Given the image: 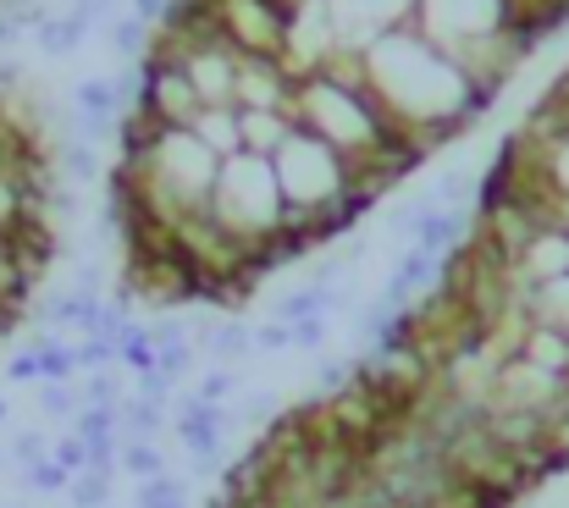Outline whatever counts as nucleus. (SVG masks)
Here are the masks:
<instances>
[{
    "label": "nucleus",
    "instance_id": "obj_27",
    "mask_svg": "<svg viewBox=\"0 0 569 508\" xmlns=\"http://www.w3.org/2000/svg\"><path fill=\"white\" fill-rule=\"evenodd\" d=\"M7 376L23 381V387H29V381H45V370H40V348H23V354L7 365Z\"/></svg>",
    "mask_w": 569,
    "mask_h": 508
},
{
    "label": "nucleus",
    "instance_id": "obj_10",
    "mask_svg": "<svg viewBox=\"0 0 569 508\" xmlns=\"http://www.w3.org/2000/svg\"><path fill=\"white\" fill-rule=\"evenodd\" d=\"M194 133L227 161V155H244V133H238V106H205Z\"/></svg>",
    "mask_w": 569,
    "mask_h": 508
},
{
    "label": "nucleus",
    "instance_id": "obj_3",
    "mask_svg": "<svg viewBox=\"0 0 569 508\" xmlns=\"http://www.w3.org/2000/svg\"><path fill=\"white\" fill-rule=\"evenodd\" d=\"M139 67H144L139 106H144V111H155V117H161V122H172V128H194V122H200V111H205V100H200V89L189 84V73H183L178 62H155V56H144Z\"/></svg>",
    "mask_w": 569,
    "mask_h": 508
},
{
    "label": "nucleus",
    "instance_id": "obj_33",
    "mask_svg": "<svg viewBox=\"0 0 569 508\" xmlns=\"http://www.w3.org/2000/svg\"><path fill=\"white\" fill-rule=\"evenodd\" d=\"M12 84H18V67H12V62H0V89H12Z\"/></svg>",
    "mask_w": 569,
    "mask_h": 508
},
{
    "label": "nucleus",
    "instance_id": "obj_24",
    "mask_svg": "<svg viewBox=\"0 0 569 508\" xmlns=\"http://www.w3.org/2000/svg\"><path fill=\"white\" fill-rule=\"evenodd\" d=\"M233 392H238V376H233V370L222 365V370H211V376L200 381V392H194V398H205V403H216V409H222V403H227Z\"/></svg>",
    "mask_w": 569,
    "mask_h": 508
},
{
    "label": "nucleus",
    "instance_id": "obj_32",
    "mask_svg": "<svg viewBox=\"0 0 569 508\" xmlns=\"http://www.w3.org/2000/svg\"><path fill=\"white\" fill-rule=\"evenodd\" d=\"M244 414H249V420H266V414H271V398H249V409H244Z\"/></svg>",
    "mask_w": 569,
    "mask_h": 508
},
{
    "label": "nucleus",
    "instance_id": "obj_15",
    "mask_svg": "<svg viewBox=\"0 0 569 508\" xmlns=\"http://www.w3.org/2000/svg\"><path fill=\"white\" fill-rule=\"evenodd\" d=\"M155 348H161V343H155L150 326H128V332H122V365H128V370H139V376L155 370Z\"/></svg>",
    "mask_w": 569,
    "mask_h": 508
},
{
    "label": "nucleus",
    "instance_id": "obj_17",
    "mask_svg": "<svg viewBox=\"0 0 569 508\" xmlns=\"http://www.w3.org/2000/svg\"><path fill=\"white\" fill-rule=\"evenodd\" d=\"M40 409L56 414V420H67V414L84 409V392H78L73 381H40Z\"/></svg>",
    "mask_w": 569,
    "mask_h": 508
},
{
    "label": "nucleus",
    "instance_id": "obj_30",
    "mask_svg": "<svg viewBox=\"0 0 569 508\" xmlns=\"http://www.w3.org/2000/svg\"><path fill=\"white\" fill-rule=\"evenodd\" d=\"M255 348H293V332H288L282 321H266V326L255 332Z\"/></svg>",
    "mask_w": 569,
    "mask_h": 508
},
{
    "label": "nucleus",
    "instance_id": "obj_22",
    "mask_svg": "<svg viewBox=\"0 0 569 508\" xmlns=\"http://www.w3.org/2000/svg\"><path fill=\"white\" fill-rule=\"evenodd\" d=\"M84 403H100V409H122V387H117V376L95 370V376L84 381Z\"/></svg>",
    "mask_w": 569,
    "mask_h": 508
},
{
    "label": "nucleus",
    "instance_id": "obj_1",
    "mask_svg": "<svg viewBox=\"0 0 569 508\" xmlns=\"http://www.w3.org/2000/svg\"><path fill=\"white\" fill-rule=\"evenodd\" d=\"M211 210H216V221H222L233 238H244L249 249H260L266 238H277L288 199H282V183H277L271 155H249V150H244V155H227V161H222V177H216V188H211Z\"/></svg>",
    "mask_w": 569,
    "mask_h": 508
},
{
    "label": "nucleus",
    "instance_id": "obj_20",
    "mask_svg": "<svg viewBox=\"0 0 569 508\" xmlns=\"http://www.w3.org/2000/svg\"><path fill=\"white\" fill-rule=\"evenodd\" d=\"M205 348H211L216 359H238V354L255 348V337H249L244 326H216V332H205Z\"/></svg>",
    "mask_w": 569,
    "mask_h": 508
},
{
    "label": "nucleus",
    "instance_id": "obj_16",
    "mask_svg": "<svg viewBox=\"0 0 569 508\" xmlns=\"http://www.w3.org/2000/svg\"><path fill=\"white\" fill-rule=\"evenodd\" d=\"M155 370H167V376H178V370H189L194 365V343L183 337V332H155Z\"/></svg>",
    "mask_w": 569,
    "mask_h": 508
},
{
    "label": "nucleus",
    "instance_id": "obj_23",
    "mask_svg": "<svg viewBox=\"0 0 569 508\" xmlns=\"http://www.w3.org/2000/svg\"><path fill=\"white\" fill-rule=\"evenodd\" d=\"M139 508H183V497H178V480H167V475L144 480V486H139Z\"/></svg>",
    "mask_w": 569,
    "mask_h": 508
},
{
    "label": "nucleus",
    "instance_id": "obj_14",
    "mask_svg": "<svg viewBox=\"0 0 569 508\" xmlns=\"http://www.w3.org/2000/svg\"><path fill=\"white\" fill-rule=\"evenodd\" d=\"M150 34H155V23H144V18H133V12L111 23V45H117V56H122V62H144Z\"/></svg>",
    "mask_w": 569,
    "mask_h": 508
},
{
    "label": "nucleus",
    "instance_id": "obj_2",
    "mask_svg": "<svg viewBox=\"0 0 569 508\" xmlns=\"http://www.w3.org/2000/svg\"><path fill=\"white\" fill-rule=\"evenodd\" d=\"M569 398V381L563 376H547L536 370L530 359L519 354H503L497 359V381H492V398L486 409H525V414H558V403Z\"/></svg>",
    "mask_w": 569,
    "mask_h": 508
},
{
    "label": "nucleus",
    "instance_id": "obj_8",
    "mask_svg": "<svg viewBox=\"0 0 569 508\" xmlns=\"http://www.w3.org/2000/svg\"><path fill=\"white\" fill-rule=\"evenodd\" d=\"M519 359H530L536 370L569 381V332H558V326H525V337H519Z\"/></svg>",
    "mask_w": 569,
    "mask_h": 508
},
{
    "label": "nucleus",
    "instance_id": "obj_19",
    "mask_svg": "<svg viewBox=\"0 0 569 508\" xmlns=\"http://www.w3.org/2000/svg\"><path fill=\"white\" fill-rule=\"evenodd\" d=\"M122 464H128L139 480L167 475V458H161V447H155V442H128V447H122Z\"/></svg>",
    "mask_w": 569,
    "mask_h": 508
},
{
    "label": "nucleus",
    "instance_id": "obj_28",
    "mask_svg": "<svg viewBox=\"0 0 569 508\" xmlns=\"http://www.w3.org/2000/svg\"><path fill=\"white\" fill-rule=\"evenodd\" d=\"M139 398L167 403V398H172V376H167V370H144V376H139Z\"/></svg>",
    "mask_w": 569,
    "mask_h": 508
},
{
    "label": "nucleus",
    "instance_id": "obj_29",
    "mask_svg": "<svg viewBox=\"0 0 569 508\" xmlns=\"http://www.w3.org/2000/svg\"><path fill=\"white\" fill-rule=\"evenodd\" d=\"M56 464H67L73 475H84V469H89V447H84L78 436H67V442H56Z\"/></svg>",
    "mask_w": 569,
    "mask_h": 508
},
{
    "label": "nucleus",
    "instance_id": "obj_31",
    "mask_svg": "<svg viewBox=\"0 0 569 508\" xmlns=\"http://www.w3.org/2000/svg\"><path fill=\"white\" fill-rule=\"evenodd\" d=\"M18 458H29V464H40V458H45V442H40L34 431H29V436H18Z\"/></svg>",
    "mask_w": 569,
    "mask_h": 508
},
{
    "label": "nucleus",
    "instance_id": "obj_9",
    "mask_svg": "<svg viewBox=\"0 0 569 508\" xmlns=\"http://www.w3.org/2000/svg\"><path fill=\"white\" fill-rule=\"evenodd\" d=\"M525 315H530V326H558V332H569V277L530 282V288H525Z\"/></svg>",
    "mask_w": 569,
    "mask_h": 508
},
{
    "label": "nucleus",
    "instance_id": "obj_13",
    "mask_svg": "<svg viewBox=\"0 0 569 508\" xmlns=\"http://www.w3.org/2000/svg\"><path fill=\"white\" fill-rule=\"evenodd\" d=\"M34 348H40V370H45V381H73V376L84 370V365H78V348H73V343H62L56 332H51V337H40Z\"/></svg>",
    "mask_w": 569,
    "mask_h": 508
},
{
    "label": "nucleus",
    "instance_id": "obj_4",
    "mask_svg": "<svg viewBox=\"0 0 569 508\" xmlns=\"http://www.w3.org/2000/svg\"><path fill=\"white\" fill-rule=\"evenodd\" d=\"M514 277H519V288H530V282H552V277H569V233L541 227V233L519 249Z\"/></svg>",
    "mask_w": 569,
    "mask_h": 508
},
{
    "label": "nucleus",
    "instance_id": "obj_25",
    "mask_svg": "<svg viewBox=\"0 0 569 508\" xmlns=\"http://www.w3.org/2000/svg\"><path fill=\"white\" fill-rule=\"evenodd\" d=\"M29 480H34L40 491H62V486H73V469L56 464V458H40V464L29 469Z\"/></svg>",
    "mask_w": 569,
    "mask_h": 508
},
{
    "label": "nucleus",
    "instance_id": "obj_5",
    "mask_svg": "<svg viewBox=\"0 0 569 508\" xmlns=\"http://www.w3.org/2000/svg\"><path fill=\"white\" fill-rule=\"evenodd\" d=\"M293 128H299V111H249V106H238V133H244L249 155H277Z\"/></svg>",
    "mask_w": 569,
    "mask_h": 508
},
{
    "label": "nucleus",
    "instance_id": "obj_26",
    "mask_svg": "<svg viewBox=\"0 0 569 508\" xmlns=\"http://www.w3.org/2000/svg\"><path fill=\"white\" fill-rule=\"evenodd\" d=\"M288 332H293V348H321L326 343V315H310V321H299Z\"/></svg>",
    "mask_w": 569,
    "mask_h": 508
},
{
    "label": "nucleus",
    "instance_id": "obj_11",
    "mask_svg": "<svg viewBox=\"0 0 569 508\" xmlns=\"http://www.w3.org/2000/svg\"><path fill=\"white\" fill-rule=\"evenodd\" d=\"M84 34H89V18H78V12L45 18V23L34 29V40H40V51H45V56H73V51L84 45Z\"/></svg>",
    "mask_w": 569,
    "mask_h": 508
},
{
    "label": "nucleus",
    "instance_id": "obj_6",
    "mask_svg": "<svg viewBox=\"0 0 569 508\" xmlns=\"http://www.w3.org/2000/svg\"><path fill=\"white\" fill-rule=\"evenodd\" d=\"M227 431V414L216 409V403H205V398H183V409H178V436H183V447H194L200 458H211L216 453V436Z\"/></svg>",
    "mask_w": 569,
    "mask_h": 508
},
{
    "label": "nucleus",
    "instance_id": "obj_12",
    "mask_svg": "<svg viewBox=\"0 0 569 508\" xmlns=\"http://www.w3.org/2000/svg\"><path fill=\"white\" fill-rule=\"evenodd\" d=\"M167 425V403H150V398H122V436L128 442H155Z\"/></svg>",
    "mask_w": 569,
    "mask_h": 508
},
{
    "label": "nucleus",
    "instance_id": "obj_7",
    "mask_svg": "<svg viewBox=\"0 0 569 508\" xmlns=\"http://www.w3.org/2000/svg\"><path fill=\"white\" fill-rule=\"evenodd\" d=\"M78 100V133H106L111 128V111H122V95H117V78H84L73 89Z\"/></svg>",
    "mask_w": 569,
    "mask_h": 508
},
{
    "label": "nucleus",
    "instance_id": "obj_18",
    "mask_svg": "<svg viewBox=\"0 0 569 508\" xmlns=\"http://www.w3.org/2000/svg\"><path fill=\"white\" fill-rule=\"evenodd\" d=\"M78 365H95V370L122 365V343H117V337H100V332H84V343H78Z\"/></svg>",
    "mask_w": 569,
    "mask_h": 508
},
{
    "label": "nucleus",
    "instance_id": "obj_34",
    "mask_svg": "<svg viewBox=\"0 0 569 508\" xmlns=\"http://www.w3.org/2000/svg\"><path fill=\"white\" fill-rule=\"evenodd\" d=\"M0 420H7V398H0Z\"/></svg>",
    "mask_w": 569,
    "mask_h": 508
},
{
    "label": "nucleus",
    "instance_id": "obj_21",
    "mask_svg": "<svg viewBox=\"0 0 569 508\" xmlns=\"http://www.w3.org/2000/svg\"><path fill=\"white\" fill-rule=\"evenodd\" d=\"M106 497H111V475H100V469L73 475V502H78V508H100Z\"/></svg>",
    "mask_w": 569,
    "mask_h": 508
}]
</instances>
